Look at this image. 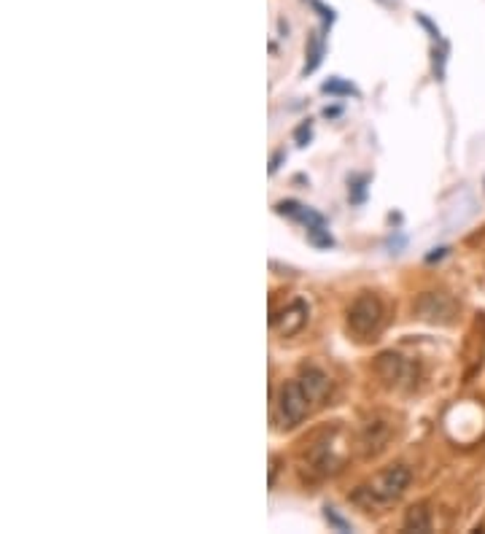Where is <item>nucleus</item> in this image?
Wrapping results in <instances>:
<instances>
[{"label": "nucleus", "mask_w": 485, "mask_h": 534, "mask_svg": "<svg viewBox=\"0 0 485 534\" xmlns=\"http://www.w3.org/2000/svg\"><path fill=\"white\" fill-rule=\"evenodd\" d=\"M410 481H413V472L404 465L388 467V469H383L378 478H372V483L362 486L353 494V502H362L367 507H385V505L397 502L407 491Z\"/></svg>", "instance_id": "1"}, {"label": "nucleus", "mask_w": 485, "mask_h": 534, "mask_svg": "<svg viewBox=\"0 0 485 534\" xmlns=\"http://www.w3.org/2000/svg\"><path fill=\"white\" fill-rule=\"evenodd\" d=\"M310 405H313L310 396L305 394L299 378L286 380V383L278 389V399H275V413H278L280 427L292 429L296 424H302V421L308 418V413H310Z\"/></svg>", "instance_id": "2"}, {"label": "nucleus", "mask_w": 485, "mask_h": 534, "mask_svg": "<svg viewBox=\"0 0 485 534\" xmlns=\"http://www.w3.org/2000/svg\"><path fill=\"white\" fill-rule=\"evenodd\" d=\"M275 213L289 216V219H294V222H302V225L308 227V238L313 241V246H321V248L334 246V238H332L329 229H327V219H324L321 213H315L313 208H305L302 203H296V200H283V203L275 206Z\"/></svg>", "instance_id": "3"}, {"label": "nucleus", "mask_w": 485, "mask_h": 534, "mask_svg": "<svg viewBox=\"0 0 485 534\" xmlns=\"http://www.w3.org/2000/svg\"><path fill=\"white\" fill-rule=\"evenodd\" d=\"M381 321H383V305L375 294L364 292L350 302V308H348V327L353 329L359 338H369L372 332H378Z\"/></svg>", "instance_id": "4"}, {"label": "nucleus", "mask_w": 485, "mask_h": 534, "mask_svg": "<svg viewBox=\"0 0 485 534\" xmlns=\"http://www.w3.org/2000/svg\"><path fill=\"white\" fill-rule=\"evenodd\" d=\"M305 321H308V305H305L302 300L289 302L278 316H273V327H275L278 335H283V338L296 335L299 329L305 327Z\"/></svg>", "instance_id": "5"}, {"label": "nucleus", "mask_w": 485, "mask_h": 534, "mask_svg": "<svg viewBox=\"0 0 485 534\" xmlns=\"http://www.w3.org/2000/svg\"><path fill=\"white\" fill-rule=\"evenodd\" d=\"M299 383H302V389H305V394L310 396L313 405H321L332 392V380L329 375L324 373V370H318V367H305L302 370V375H299Z\"/></svg>", "instance_id": "6"}, {"label": "nucleus", "mask_w": 485, "mask_h": 534, "mask_svg": "<svg viewBox=\"0 0 485 534\" xmlns=\"http://www.w3.org/2000/svg\"><path fill=\"white\" fill-rule=\"evenodd\" d=\"M375 373H378L388 386H397L399 380L404 378V373H407V364H404V359H402L399 354L385 351V354L378 356V362H375Z\"/></svg>", "instance_id": "7"}, {"label": "nucleus", "mask_w": 485, "mask_h": 534, "mask_svg": "<svg viewBox=\"0 0 485 534\" xmlns=\"http://www.w3.org/2000/svg\"><path fill=\"white\" fill-rule=\"evenodd\" d=\"M404 532H432V513L426 505H413L404 516Z\"/></svg>", "instance_id": "8"}, {"label": "nucleus", "mask_w": 485, "mask_h": 534, "mask_svg": "<svg viewBox=\"0 0 485 534\" xmlns=\"http://www.w3.org/2000/svg\"><path fill=\"white\" fill-rule=\"evenodd\" d=\"M324 52H327V44H324V35H313L310 46H308V62H305V73H313V70L321 65L324 60Z\"/></svg>", "instance_id": "9"}, {"label": "nucleus", "mask_w": 485, "mask_h": 534, "mask_svg": "<svg viewBox=\"0 0 485 534\" xmlns=\"http://www.w3.org/2000/svg\"><path fill=\"white\" fill-rule=\"evenodd\" d=\"M321 89H324L327 95H346V98H350V95H353V98H359V89L350 84V81H343V79H337V76H334V79H329V81H324V86H321Z\"/></svg>", "instance_id": "10"}, {"label": "nucleus", "mask_w": 485, "mask_h": 534, "mask_svg": "<svg viewBox=\"0 0 485 534\" xmlns=\"http://www.w3.org/2000/svg\"><path fill=\"white\" fill-rule=\"evenodd\" d=\"M348 184H350V200L353 203H364V197H367V175H359V178H353Z\"/></svg>", "instance_id": "11"}, {"label": "nucleus", "mask_w": 485, "mask_h": 534, "mask_svg": "<svg viewBox=\"0 0 485 534\" xmlns=\"http://www.w3.org/2000/svg\"><path fill=\"white\" fill-rule=\"evenodd\" d=\"M324 516H327V521H329L337 532H350V523H348L346 518L337 516V510H334V507H327V513H324Z\"/></svg>", "instance_id": "12"}, {"label": "nucleus", "mask_w": 485, "mask_h": 534, "mask_svg": "<svg viewBox=\"0 0 485 534\" xmlns=\"http://www.w3.org/2000/svg\"><path fill=\"white\" fill-rule=\"evenodd\" d=\"M310 135H313L310 121H305V124H302V127H299V130L294 133V138H296V143H299V146H305V143L310 140Z\"/></svg>", "instance_id": "13"}, {"label": "nucleus", "mask_w": 485, "mask_h": 534, "mask_svg": "<svg viewBox=\"0 0 485 534\" xmlns=\"http://www.w3.org/2000/svg\"><path fill=\"white\" fill-rule=\"evenodd\" d=\"M280 159H283V152H278V154L273 156V165H270V173H275V171H278V165H280Z\"/></svg>", "instance_id": "14"}, {"label": "nucleus", "mask_w": 485, "mask_h": 534, "mask_svg": "<svg viewBox=\"0 0 485 534\" xmlns=\"http://www.w3.org/2000/svg\"><path fill=\"white\" fill-rule=\"evenodd\" d=\"M383 3H399V0H383Z\"/></svg>", "instance_id": "15"}]
</instances>
